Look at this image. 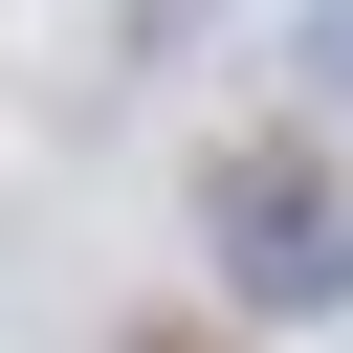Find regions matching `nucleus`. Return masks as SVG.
I'll list each match as a JSON object with an SVG mask.
<instances>
[{"label": "nucleus", "mask_w": 353, "mask_h": 353, "mask_svg": "<svg viewBox=\"0 0 353 353\" xmlns=\"http://www.w3.org/2000/svg\"><path fill=\"white\" fill-rule=\"evenodd\" d=\"M221 265H243V309H353L331 176H309V154H221Z\"/></svg>", "instance_id": "f257e3e1"}, {"label": "nucleus", "mask_w": 353, "mask_h": 353, "mask_svg": "<svg viewBox=\"0 0 353 353\" xmlns=\"http://www.w3.org/2000/svg\"><path fill=\"white\" fill-rule=\"evenodd\" d=\"M309 66H331V110H353V0H331V22H309Z\"/></svg>", "instance_id": "f03ea898"}]
</instances>
